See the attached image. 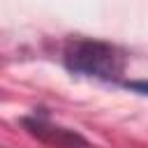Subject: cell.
Listing matches in <instances>:
<instances>
[{"label": "cell", "mask_w": 148, "mask_h": 148, "mask_svg": "<svg viewBox=\"0 0 148 148\" xmlns=\"http://www.w3.org/2000/svg\"><path fill=\"white\" fill-rule=\"evenodd\" d=\"M23 125L28 127L30 134H35L39 141L49 143V146H56V148H74V146H86V141L72 132V130H65V127H58L53 125L51 120L46 118H39V116H30V118H23Z\"/></svg>", "instance_id": "obj_2"}, {"label": "cell", "mask_w": 148, "mask_h": 148, "mask_svg": "<svg viewBox=\"0 0 148 148\" xmlns=\"http://www.w3.org/2000/svg\"><path fill=\"white\" fill-rule=\"evenodd\" d=\"M125 88H132V90H139V92L148 95V81H130V83H125Z\"/></svg>", "instance_id": "obj_3"}, {"label": "cell", "mask_w": 148, "mask_h": 148, "mask_svg": "<svg viewBox=\"0 0 148 148\" xmlns=\"http://www.w3.org/2000/svg\"><path fill=\"white\" fill-rule=\"evenodd\" d=\"M65 67L74 74L92 76L99 81H118L125 69L123 53L97 39H74L65 46Z\"/></svg>", "instance_id": "obj_1"}]
</instances>
